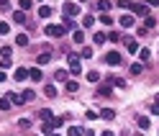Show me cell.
I'll list each match as a JSON object with an SVG mask.
<instances>
[{
  "label": "cell",
  "mask_w": 159,
  "mask_h": 136,
  "mask_svg": "<svg viewBox=\"0 0 159 136\" xmlns=\"http://www.w3.org/2000/svg\"><path fill=\"white\" fill-rule=\"evenodd\" d=\"M46 36H49V39H62V36H64V26L49 23V26H46Z\"/></svg>",
  "instance_id": "obj_1"
},
{
  "label": "cell",
  "mask_w": 159,
  "mask_h": 136,
  "mask_svg": "<svg viewBox=\"0 0 159 136\" xmlns=\"http://www.w3.org/2000/svg\"><path fill=\"white\" fill-rule=\"evenodd\" d=\"M67 62H69V72H72V75H80V72H82V64H80V59H77L75 54H69Z\"/></svg>",
  "instance_id": "obj_2"
},
{
  "label": "cell",
  "mask_w": 159,
  "mask_h": 136,
  "mask_svg": "<svg viewBox=\"0 0 159 136\" xmlns=\"http://www.w3.org/2000/svg\"><path fill=\"white\" fill-rule=\"evenodd\" d=\"M77 13H80V5H77V3H64V16L72 18V16H77Z\"/></svg>",
  "instance_id": "obj_3"
},
{
  "label": "cell",
  "mask_w": 159,
  "mask_h": 136,
  "mask_svg": "<svg viewBox=\"0 0 159 136\" xmlns=\"http://www.w3.org/2000/svg\"><path fill=\"white\" fill-rule=\"evenodd\" d=\"M105 62L111 64V67H116V64H121V54H118V52H111V54H105Z\"/></svg>",
  "instance_id": "obj_4"
},
{
  "label": "cell",
  "mask_w": 159,
  "mask_h": 136,
  "mask_svg": "<svg viewBox=\"0 0 159 136\" xmlns=\"http://www.w3.org/2000/svg\"><path fill=\"white\" fill-rule=\"evenodd\" d=\"M131 11H134L136 16H144V18L149 16V8H146V5H141V3H136V5H131Z\"/></svg>",
  "instance_id": "obj_5"
},
{
  "label": "cell",
  "mask_w": 159,
  "mask_h": 136,
  "mask_svg": "<svg viewBox=\"0 0 159 136\" xmlns=\"http://www.w3.org/2000/svg\"><path fill=\"white\" fill-rule=\"evenodd\" d=\"M28 77H31V80H34V82H41V80H44V72H41V70H39V67H34V70H31V72H28Z\"/></svg>",
  "instance_id": "obj_6"
},
{
  "label": "cell",
  "mask_w": 159,
  "mask_h": 136,
  "mask_svg": "<svg viewBox=\"0 0 159 136\" xmlns=\"http://www.w3.org/2000/svg\"><path fill=\"white\" fill-rule=\"evenodd\" d=\"M64 90H67V93H77V90H80L77 80H67V82H64Z\"/></svg>",
  "instance_id": "obj_7"
},
{
  "label": "cell",
  "mask_w": 159,
  "mask_h": 136,
  "mask_svg": "<svg viewBox=\"0 0 159 136\" xmlns=\"http://www.w3.org/2000/svg\"><path fill=\"white\" fill-rule=\"evenodd\" d=\"M100 118H103V121H113V118H116V111L103 108V111H100Z\"/></svg>",
  "instance_id": "obj_8"
},
{
  "label": "cell",
  "mask_w": 159,
  "mask_h": 136,
  "mask_svg": "<svg viewBox=\"0 0 159 136\" xmlns=\"http://www.w3.org/2000/svg\"><path fill=\"white\" fill-rule=\"evenodd\" d=\"M95 95H98V98H108V95H111V85H100Z\"/></svg>",
  "instance_id": "obj_9"
},
{
  "label": "cell",
  "mask_w": 159,
  "mask_h": 136,
  "mask_svg": "<svg viewBox=\"0 0 159 136\" xmlns=\"http://www.w3.org/2000/svg\"><path fill=\"white\" fill-rule=\"evenodd\" d=\"M136 123H139V129H141V131L149 129V118H146V116H136Z\"/></svg>",
  "instance_id": "obj_10"
},
{
  "label": "cell",
  "mask_w": 159,
  "mask_h": 136,
  "mask_svg": "<svg viewBox=\"0 0 159 136\" xmlns=\"http://www.w3.org/2000/svg\"><path fill=\"white\" fill-rule=\"evenodd\" d=\"M72 41H75V44H82V41H85V34L80 31V28H75V31H72Z\"/></svg>",
  "instance_id": "obj_11"
},
{
  "label": "cell",
  "mask_w": 159,
  "mask_h": 136,
  "mask_svg": "<svg viewBox=\"0 0 159 136\" xmlns=\"http://www.w3.org/2000/svg\"><path fill=\"white\" fill-rule=\"evenodd\" d=\"M67 75H69L67 70H57V72H54V80H57V82H67Z\"/></svg>",
  "instance_id": "obj_12"
},
{
  "label": "cell",
  "mask_w": 159,
  "mask_h": 136,
  "mask_svg": "<svg viewBox=\"0 0 159 136\" xmlns=\"http://www.w3.org/2000/svg\"><path fill=\"white\" fill-rule=\"evenodd\" d=\"M39 64H49L52 62V52H44V54H39V59H36Z\"/></svg>",
  "instance_id": "obj_13"
},
{
  "label": "cell",
  "mask_w": 159,
  "mask_h": 136,
  "mask_svg": "<svg viewBox=\"0 0 159 136\" xmlns=\"http://www.w3.org/2000/svg\"><path fill=\"white\" fill-rule=\"evenodd\" d=\"M39 118H41V121H52L54 116H52V111H49V108H41V111H39Z\"/></svg>",
  "instance_id": "obj_14"
},
{
  "label": "cell",
  "mask_w": 159,
  "mask_h": 136,
  "mask_svg": "<svg viewBox=\"0 0 159 136\" xmlns=\"http://www.w3.org/2000/svg\"><path fill=\"white\" fill-rule=\"evenodd\" d=\"M26 77H28V70H23V67H18V70H16V82L26 80Z\"/></svg>",
  "instance_id": "obj_15"
},
{
  "label": "cell",
  "mask_w": 159,
  "mask_h": 136,
  "mask_svg": "<svg viewBox=\"0 0 159 136\" xmlns=\"http://www.w3.org/2000/svg\"><path fill=\"white\" fill-rule=\"evenodd\" d=\"M121 26L123 28H131L134 26V16H121Z\"/></svg>",
  "instance_id": "obj_16"
},
{
  "label": "cell",
  "mask_w": 159,
  "mask_h": 136,
  "mask_svg": "<svg viewBox=\"0 0 159 136\" xmlns=\"http://www.w3.org/2000/svg\"><path fill=\"white\" fill-rule=\"evenodd\" d=\"M11 46H3V49H0V57H3V62H11Z\"/></svg>",
  "instance_id": "obj_17"
},
{
  "label": "cell",
  "mask_w": 159,
  "mask_h": 136,
  "mask_svg": "<svg viewBox=\"0 0 159 136\" xmlns=\"http://www.w3.org/2000/svg\"><path fill=\"white\" fill-rule=\"evenodd\" d=\"M44 95H46V98H57V87L54 85H46L44 87Z\"/></svg>",
  "instance_id": "obj_18"
},
{
  "label": "cell",
  "mask_w": 159,
  "mask_h": 136,
  "mask_svg": "<svg viewBox=\"0 0 159 136\" xmlns=\"http://www.w3.org/2000/svg\"><path fill=\"white\" fill-rule=\"evenodd\" d=\"M11 105H13L11 98H0V111H11Z\"/></svg>",
  "instance_id": "obj_19"
},
{
  "label": "cell",
  "mask_w": 159,
  "mask_h": 136,
  "mask_svg": "<svg viewBox=\"0 0 159 136\" xmlns=\"http://www.w3.org/2000/svg\"><path fill=\"white\" fill-rule=\"evenodd\" d=\"M82 26H85V28H90V26H95V16H90V13H87V16L82 18Z\"/></svg>",
  "instance_id": "obj_20"
},
{
  "label": "cell",
  "mask_w": 159,
  "mask_h": 136,
  "mask_svg": "<svg viewBox=\"0 0 159 136\" xmlns=\"http://www.w3.org/2000/svg\"><path fill=\"white\" fill-rule=\"evenodd\" d=\"M93 41L100 46V44H105V41H108V36H105V34H93Z\"/></svg>",
  "instance_id": "obj_21"
},
{
  "label": "cell",
  "mask_w": 159,
  "mask_h": 136,
  "mask_svg": "<svg viewBox=\"0 0 159 136\" xmlns=\"http://www.w3.org/2000/svg\"><path fill=\"white\" fill-rule=\"evenodd\" d=\"M16 44H18V46H28V36H26V34H18V36H16Z\"/></svg>",
  "instance_id": "obj_22"
},
{
  "label": "cell",
  "mask_w": 159,
  "mask_h": 136,
  "mask_svg": "<svg viewBox=\"0 0 159 136\" xmlns=\"http://www.w3.org/2000/svg\"><path fill=\"white\" fill-rule=\"evenodd\" d=\"M39 16H41V18H49V16H52V8H49V5H41V8H39Z\"/></svg>",
  "instance_id": "obj_23"
},
{
  "label": "cell",
  "mask_w": 159,
  "mask_h": 136,
  "mask_svg": "<svg viewBox=\"0 0 159 136\" xmlns=\"http://www.w3.org/2000/svg\"><path fill=\"white\" fill-rule=\"evenodd\" d=\"M80 57H82V59H90V57H93V49H90V46H82V52H80Z\"/></svg>",
  "instance_id": "obj_24"
},
{
  "label": "cell",
  "mask_w": 159,
  "mask_h": 136,
  "mask_svg": "<svg viewBox=\"0 0 159 136\" xmlns=\"http://www.w3.org/2000/svg\"><path fill=\"white\" fill-rule=\"evenodd\" d=\"M126 46H128V52H131V54H134V52L139 49V44L134 41V39H126Z\"/></svg>",
  "instance_id": "obj_25"
},
{
  "label": "cell",
  "mask_w": 159,
  "mask_h": 136,
  "mask_svg": "<svg viewBox=\"0 0 159 136\" xmlns=\"http://www.w3.org/2000/svg\"><path fill=\"white\" fill-rule=\"evenodd\" d=\"M67 134H69V136H82V129H80V126H69Z\"/></svg>",
  "instance_id": "obj_26"
},
{
  "label": "cell",
  "mask_w": 159,
  "mask_h": 136,
  "mask_svg": "<svg viewBox=\"0 0 159 136\" xmlns=\"http://www.w3.org/2000/svg\"><path fill=\"white\" fill-rule=\"evenodd\" d=\"M11 100H13L16 105H23V103H26V98H23V93H21V95H11Z\"/></svg>",
  "instance_id": "obj_27"
},
{
  "label": "cell",
  "mask_w": 159,
  "mask_h": 136,
  "mask_svg": "<svg viewBox=\"0 0 159 136\" xmlns=\"http://www.w3.org/2000/svg\"><path fill=\"white\" fill-rule=\"evenodd\" d=\"M13 18H16V23H26V16H23L21 11H16V13H13Z\"/></svg>",
  "instance_id": "obj_28"
},
{
  "label": "cell",
  "mask_w": 159,
  "mask_h": 136,
  "mask_svg": "<svg viewBox=\"0 0 159 136\" xmlns=\"http://www.w3.org/2000/svg\"><path fill=\"white\" fill-rule=\"evenodd\" d=\"M141 72H144V67L139 64V62H136V64H131V75H141Z\"/></svg>",
  "instance_id": "obj_29"
},
{
  "label": "cell",
  "mask_w": 159,
  "mask_h": 136,
  "mask_svg": "<svg viewBox=\"0 0 159 136\" xmlns=\"http://www.w3.org/2000/svg\"><path fill=\"white\" fill-rule=\"evenodd\" d=\"M31 3H34V0H18V5H21V11H28V8H31Z\"/></svg>",
  "instance_id": "obj_30"
},
{
  "label": "cell",
  "mask_w": 159,
  "mask_h": 136,
  "mask_svg": "<svg viewBox=\"0 0 159 136\" xmlns=\"http://www.w3.org/2000/svg\"><path fill=\"white\" fill-rule=\"evenodd\" d=\"M139 57H141V62H146L149 57H152V52H149V49H141V52H139Z\"/></svg>",
  "instance_id": "obj_31"
},
{
  "label": "cell",
  "mask_w": 159,
  "mask_h": 136,
  "mask_svg": "<svg viewBox=\"0 0 159 136\" xmlns=\"http://www.w3.org/2000/svg\"><path fill=\"white\" fill-rule=\"evenodd\" d=\"M152 113H154V116H159V95H157V100L152 103Z\"/></svg>",
  "instance_id": "obj_32"
},
{
  "label": "cell",
  "mask_w": 159,
  "mask_h": 136,
  "mask_svg": "<svg viewBox=\"0 0 159 136\" xmlns=\"http://www.w3.org/2000/svg\"><path fill=\"white\" fill-rule=\"evenodd\" d=\"M87 80H90V82H98V80H100V72H90V75H87Z\"/></svg>",
  "instance_id": "obj_33"
},
{
  "label": "cell",
  "mask_w": 159,
  "mask_h": 136,
  "mask_svg": "<svg viewBox=\"0 0 159 136\" xmlns=\"http://www.w3.org/2000/svg\"><path fill=\"white\" fill-rule=\"evenodd\" d=\"M100 21H103L105 26H111V23H113V18H111V16H108V13H103V16H100Z\"/></svg>",
  "instance_id": "obj_34"
},
{
  "label": "cell",
  "mask_w": 159,
  "mask_h": 136,
  "mask_svg": "<svg viewBox=\"0 0 159 136\" xmlns=\"http://www.w3.org/2000/svg\"><path fill=\"white\" fill-rule=\"evenodd\" d=\"M23 98H26V103H28V100H34V98H36V93H34V90H26V93H23Z\"/></svg>",
  "instance_id": "obj_35"
},
{
  "label": "cell",
  "mask_w": 159,
  "mask_h": 136,
  "mask_svg": "<svg viewBox=\"0 0 159 136\" xmlns=\"http://www.w3.org/2000/svg\"><path fill=\"white\" fill-rule=\"evenodd\" d=\"M28 126H31V121H28V118H21V121H18V129H28Z\"/></svg>",
  "instance_id": "obj_36"
},
{
  "label": "cell",
  "mask_w": 159,
  "mask_h": 136,
  "mask_svg": "<svg viewBox=\"0 0 159 136\" xmlns=\"http://www.w3.org/2000/svg\"><path fill=\"white\" fill-rule=\"evenodd\" d=\"M8 31H11V26H8L5 21H0V34H8Z\"/></svg>",
  "instance_id": "obj_37"
},
{
  "label": "cell",
  "mask_w": 159,
  "mask_h": 136,
  "mask_svg": "<svg viewBox=\"0 0 159 136\" xmlns=\"http://www.w3.org/2000/svg\"><path fill=\"white\" fill-rule=\"evenodd\" d=\"M98 8H100V11H108V8H111V3H108V0H100V3H98Z\"/></svg>",
  "instance_id": "obj_38"
},
{
  "label": "cell",
  "mask_w": 159,
  "mask_h": 136,
  "mask_svg": "<svg viewBox=\"0 0 159 136\" xmlns=\"http://www.w3.org/2000/svg\"><path fill=\"white\" fill-rule=\"evenodd\" d=\"M118 8H131V0H118Z\"/></svg>",
  "instance_id": "obj_39"
},
{
  "label": "cell",
  "mask_w": 159,
  "mask_h": 136,
  "mask_svg": "<svg viewBox=\"0 0 159 136\" xmlns=\"http://www.w3.org/2000/svg\"><path fill=\"white\" fill-rule=\"evenodd\" d=\"M0 11H11V5H8V0H0Z\"/></svg>",
  "instance_id": "obj_40"
},
{
  "label": "cell",
  "mask_w": 159,
  "mask_h": 136,
  "mask_svg": "<svg viewBox=\"0 0 159 136\" xmlns=\"http://www.w3.org/2000/svg\"><path fill=\"white\" fill-rule=\"evenodd\" d=\"M100 136H116V134H113V131H103Z\"/></svg>",
  "instance_id": "obj_41"
},
{
  "label": "cell",
  "mask_w": 159,
  "mask_h": 136,
  "mask_svg": "<svg viewBox=\"0 0 159 136\" xmlns=\"http://www.w3.org/2000/svg\"><path fill=\"white\" fill-rule=\"evenodd\" d=\"M146 3H149V5H159V0H146Z\"/></svg>",
  "instance_id": "obj_42"
},
{
  "label": "cell",
  "mask_w": 159,
  "mask_h": 136,
  "mask_svg": "<svg viewBox=\"0 0 159 136\" xmlns=\"http://www.w3.org/2000/svg\"><path fill=\"white\" fill-rule=\"evenodd\" d=\"M0 82H5V75H3V72H0Z\"/></svg>",
  "instance_id": "obj_43"
},
{
  "label": "cell",
  "mask_w": 159,
  "mask_h": 136,
  "mask_svg": "<svg viewBox=\"0 0 159 136\" xmlns=\"http://www.w3.org/2000/svg\"><path fill=\"white\" fill-rule=\"evenodd\" d=\"M85 136H98V134H93V131H87V134H85Z\"/></svg>",
  "instance_id": "obj_44"
},
{
  "label": "cell",
  "mask_w": 159,
  "mask_h": 136,
  "mask_svg": "<svg viewBox=\"0 0 159 136\" xmlns=\"http://www.w3.org/2000/svg\"><path fill=\"white\" fill-rule=\"evenodd\" d=\"M80 3H87V0H80Z\"/></svg>",
  "instance_id": "obj_45"
},
{
  "label": "cell",
  "mask_w": 159,
  "mask_h": 136,
  "mask_svg": "<svg viewBox=\"0 0 159 136\" xmlns=\"http://www.w3.org/2000/svg\"><path fill=\"white\" fill-rule=\"evenodd\" d=\"M52 136H59V134H52Z\"/></svg>",
  "instance_id": "obj_46"
},
{
  "label": "cell",
  "mask_w": 159,
  "mask_h": 136,
  "mask_svg": "<svg viewBox=\"0 0 159 136\" xmlns=\"http://www.w3.org/2000/svg\"><path fill=\"white\" fill-rule=\"evenodd\" d=\"M41 3H44V0H41Z\"/></svg>",
  "instance_id": "obj_47"
}]
</instances>
